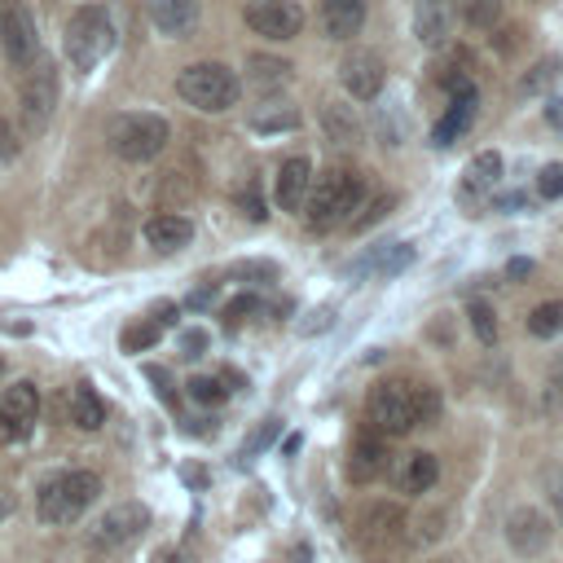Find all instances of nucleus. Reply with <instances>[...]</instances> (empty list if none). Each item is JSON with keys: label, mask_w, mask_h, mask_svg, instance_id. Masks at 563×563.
Masks as SVG:
<instances>
[{"label": "nucleus", "mask_w": 563, "mask_h": 563, "mask_svg": "<svg viewBox=\"0 0 563 563\" xmlns=\"http://www.w3.org/2000/svg\"><path fill=\"white\" fill-rule=\"evenodd\" d=\"M440 413V391L431 383H400L387 378L365 400V422L374 435H405Z\"/></svg>", "instance_id": "1"}, {"label": "nucleus", "mask_w": 563, "mask_h": 563, "mask_svg": "<svg viewBox=\"0 0 563 563\" xmlns=\"http://www.w3.org/2000/svg\"><path fill=\"white\" fill-rule=\"evenodd\" d=\"M361 198H365V180H361L352 167H330V172L317 176L312 189H308V202H303L308 224H312L317 233H330L334 224H347V220H352V211L361 207Z\"/></svg>", "instance_id": "2"}, {"label": "nucleus", "mask_w": 563, "mask_h": 563, "mask_svg": "<svg viewBox=\"0 0 563 563\" xmlns=\"http://www.w3.org/2000/svg\"><path fill=\"white\" fill-rule=\"evenodd\" d=\"M97 493H101L97 471H62V475L44 479V488L35 497V515H40V523H53V528L75 523L97 501Z\"/></svg>", "instance_id": "3"}, {"label": "nucleus", "mask_w": 563, "mask_h": 563, "mask_svg": "<svg viewBox=\"0 0 563 563\" xmlns=\"http://www.w3.org/2000/svg\"><path fill=\"white\" fill-rule=\"evenodd\" d=\"M176 92H180L185 106H194L202 114H220V110H229L238 101L242 84L224 62H194V66H185L176 75Z\"/></svg>", "instance_id": "4"}, {"label": "nucleus", "mask_w": 563, "mask_h": 563, "mask_svg": "<svg viewBox=\"0 0 563 563\" xmlns=\"http://www.w3.org/2000/svg\"><path fill=\"white\" fill-rule=\"evenodd\" d=\"M167 136H172L167 119H163V114H145V110L114 114L110 128H106L110 150H114L119 158H128V163H150V158H158V154L167 150Z\"/></svg>", "instance_id": "5"}, {"label": "nucleus", "mask_w": 563, "mask_h": 563, "mask_svg": "<svg viewBox=\"0 0 563 563\" xmlns=\"http://www.w3.org/2000/svg\"><path fill=\"white\" fill-rule=\"evenodd\" d=\"M114 44V26H110V13L101 4H84L70 13L66 22V57L79 66V70H92Z\"/></svg>", "instance_id": "6"}, {"label": "nucleus", "mask_w": 563, "mask_h": 563, "mask_svg": "<svg viewBox=\"0 0 563 563\" xmlns=\"http://www.w3.org/2000/svg\"><path fill=\"white\" fill-rule=\"evenodd\" d=\"M53 106H57V70L48 57H35L18 84V110H22L26 132H44L53 119Z\"/></svg>", "instance_id": "7"}, {"label": "nucleus", "mask_w": 563, "mask_h": 563, "mask_svg": "<svg viewBox=\"0 0 563 563\" xmlns=\"http://www.w3.org/2000/svg\"><path fill=\"white\" fill-rule=\"evenodd\" d=\"M145 528H150V510H145L141 501H119V506H110V510L88 528V541H92L97 550H123V545H132Z\"/></svg>", "instance_id": "8"}, {"label": "nucleus", "mask_w": 563, "mask_h": 563, "mask_svg": "<svg viewBox=\"0 0 563 563\" xmlns=\"http://www.w3.org/2000/svg\"><path fill=\"white\" fill-rule=\"evenodd\" d=\"M242 18L264 40H295L303 31V9L295 0H246Z\"/></svg>", "instance_id": "9"}, {"label": "nucleus", "mask_w": 563, "mask_h": 563, "mask_svg": "<svg viewBox=\"0 0 563 563\" xmlns=\"http://www.w3.org/2000/svg\"><path fill=\"white\" fill-rule=\"evenodd\" d=\"M339 79H343V88H347L356 101H374V97L383 92L387 70H383V57H378V53L352 48V53L339 62Z\"/></svg>", "instance_id": "10"}, {"label": "nucleus", "mask_w": 563, "mask_h": 563, "mask_svg": "<svg viewBox=\"0 0 563 563\" xmlns=\"http://www.w3.org/2000/svg\"><path fill=\"white\" fill-rule=\"evenodd\" d=\"M40 418V391L35 383H13L4 396H0V431L9 440H26L31 427Z\"/></svg>", "instance_id": "11"}, {"label": "nucleus", "mask_w": 563, "mask_h": 563, "mask_svg": "<svg viewBox=\"0 0 563 563\" xmlns=\"http://www.w3.org/2000/svg\"><path fill=\"white\" fill-rule=\"evenodd\" d=\"M0 40H4V53L18 70H26L35 57H40V40H35V26H31V13L22 4H9L0 13Z\"/></svg>", "instance_id": "12"}, {"label": "nucleus", "mask_w": 563, "mask_h": 563, "mask_svg": "<svg viewBox=\"0 0 563 563\" xmlns=\"http://www.w3.org/2000/svg\"><path fill=\"white\" fill-rule=\"evenodd\" d=\"M356 528H361V541L369 545H400L405 541V510L396 501H369L361 515H356Z\"/></svg>", "instance_id": "13"}, {"label": "nucleus", "mask_w": 563, "mask_h": 563, "mask_svg": "<svg viewBox=\"0 0 563 563\" xmlns=\"http://www.w3.org/2000/svg\"><path fill=\"white\" fill-rule=\"evenodd\" d=\"M506 541H510L515 554L532 559V554H541V550L550 545V519H545L537 506H519V510H510V519H506Z\"/></svg>", "instance_id": "14"}, {"label": "nucleus", "mask_w": 563, "mask_h": 563, "mask_svg": "<svg viewBox=\"0 0 563 563\" xmlns=\"http://www.w3.org/2000/svg\"><path fill=\"white\" fill-rule=\"evenodd\" d=\"M242 79H246V88L255 97H273V92H282L295 79V66L286 57H273V53H251Z\"/></svg>", "instance_id": "15"}, {"label": "nucleus", "mask_w": 563, "mask_h": 563, "mask_svg": "<svg viewBox=\"0 0 563 563\" xmlns=\"http://www.w3.org/2000/svg\"><path fill=\"white\" fill-rule=\"evenodd\" d=\"M383 471H387V444H383V435H374V431L356 435L352 449H347V479L352 484H369Z\"/></svg>", "instance_id": "16"}, {"label": "nucleus", "mask_w": 563, "mask_h": 563, "mask_svg": "<svg viewBox=\"0 0 563 563\" xmlns=\"http://www.w3.org/2000/svg\"><path fill=\"white\" fill-rule=\"evenodd\" d=\"M308 189H312V163L299 154V158H286L282 167H277V207L282 211H303V202H308Z\"/></svg>", "instance_id": "17"}, {"label": "nucleus", "mask_w": 563, "mask_h": 563, "mask_svg": "<svg viewBox=\"0 0 563 563\" xmlns=\"http://www.w3.org/2000/svg\"><path fill=\"white\" fill-rule=\"evenodd\" d=\"M409 264H413V246H409V242H378V246H369L361 260H352L347 273L391 277V273H400V268H409Z\"/></svg>", "instance_id": "18"}, {"label": "nucleus", "mask_w": 563, "mask_h": 563, "mask_svg": "<svg viewBox=\"0 0 563 563\" xmlns=\"http://www.w3.org/2000/svg\"><path fill=\"white\" fill-rule=\"evenodd\" d=\"M453 26V0H413V35L422 44H444Z\"/></svg>", "instance_id": "19"}, {"label": "nucleus", "mask_w": 563, "mask_h": 563, "mask_svg": "<svg viewBox=\"0 0 563 563\" xmlns=\"http://www.w3.org/2000/svg\"><path fill=\"white\" fill-rule=\"evenodd\" d=\"M475 106H479V92L471 88V92H457V97H449V106H444V114H440V123H435V132H431V141L444 150V145H453L466 128H471V119H475Z\"/></svg>", "instance_id": "20"}, {"label": "nucleus", "mask_w": 563, "mask_h": 563, "mask_svg": "<svg viewBox=\"0 0 563 563\" xmlns=\"http://www.w3.org/2000/svg\"><path fill=\"white\" fill-rule=\"evenodd\" d=\"M391 479H396L400 493H427V488L440 479V462H435L427 449H413V453H405V457L396 462Z\"/></svg>", "instance_id": "21"}, {"label": "nucleus", "mask_w": 563, "mask_h": 563, "mask_svg": "<svg viewBox=\"0 0 563 563\" xmlns=\"http://www.w3.org/2000/svg\"><path fill=\"white\" fill-rule=\"evenodd\" d=\"M330 40H352L365 26V0H317Z\"/></svg>", "instance_id": "22"}, {"label": "nucleus", "mask_w": 563, "mask_h": 563, "mask_svg": "<svg viewBox=\"0 0 563 563\" xmlns=\"http://www.w3.org/2000/svg\"><path fill=\"white\" fill-rule=\"evenodd\" d=\"M189 238H194V220H189V216L158 211V216L145 220V242H150L154 251H180Z\"/></svg>", "instance_id": "23"}, {"label": "nucleus", "mask_w": 563, "mask_h": 563, "mask_svg": "<svg viewBox=\"0 0 563 563\" xmlns=\"http://www.w3.org/2000/svg\"><path fill=\"white\" fill-rule=\"evenodd\" d=\"M158 35H185L198 22V0H145Z\"/></svg>", "instance_id": "24"}, {"label": "nucleus", "mask_w": 563, "mask_h": 563, "mask_svg": "<svg viewBox=\"0 0 563 563\" xmlns=\"http://www.w3.org/2000/svg\"><path fill=\"white\" fill-rule=\"evenodd\" d=\"M70 422H75L79 431H97V427L106 422V405H101V396H97L88 383H75V387H70Z\"/></svg>", "instance_id": "25"}, {"label": "nucleus", "mask_w": 563, "mask_h": 563, "mask_svg": "<svg viewBox=\"0 0 563 563\" xmlns=\"http://www.w3.org/2000/svg\"><path fill=\"white\" fill-rule=\"evenodd\" d=\"M497 176H501V154L484 150V154H475V158L466 163V172H462V194H484V189L497 185Z\"/></svg>", "instance_id": "26"}, {"label": "nucleus", "mask_w": 563, "mask_h": 563, "mask_svg": "<svg viewBox=\"0 0 563 563\" xmlns=\"http://www.w3.org/2000/svg\"><path fill=\"white\" fill-rule=\"evenodd\" d=\"M321 123H325L330 141H339V145H356V141H361V123L352 119L347 106H325V110H321Z\"/></svg>", "instance_id": "27"}, {"label": "nucleus", "mask_w": 563, "mask_h": 563, "mask_svg": "<svg viewBox=\"0 0 563 563\" xmlns=\"http://www.w3.org/2000/svg\"><path fill=\"white\" fill-rule=\"evenodd\" d=\"M559 57H541V62H532L528 66V75H519V84H515V92L519 97H532V92H545L554 79H559Z\"/></svg>", "instance_id": "28"}, {"label": "nucleus", "mask_w": 563, "mask_h": 563, "mask_svg": "<svg viewBox=\"0 0 563 563\" xmlns=\"http://www.w3.org/2000/svg\"><path fill=\"white\" fill-rule=\"evenodd\" d=\"M457 13L471 31H493L501 22V0H457Z\"/></svg>", "instance_id": "29"}, {"label": "nucleus", "mask_w": 563, "mask_h": 563, "mask_svg": "<svg viewBox=\"0 0 563 563\" xmlns=\"http://www.w3.org/2000/svg\"><path fill=\"white\" fill-rule=\"evenodd\" d=\"M528 330H532L537 339H554V334L563 330V299H545V303H537V308L528 312Z\"/></svg>", "instance_id": "30"}, {"label": "nucleus", "mask_w": 563, "mask_h": 563, "mask_svg": "<svg viewBox=\"0 0 563 563\" xmlns=\"http://www.w3.org/2000/svg\"><path fill=\"white\" fill-rule=\"evenodd\" d=\"M229 282H246V286L277 282V264L273 260H238V264H229Z\"/></svg>", "instance_id": "31"}, {"label": "nucleus", "mask_w": 563, "mask_h": 563, "mask_svg": "<svg viewBox=\"0 0 563 563\" xmlns=\"http://www.w3.org/2000/svg\"><path fill=\"white\" fill-rule=\"evenodd\" d=\"M466 321H471V330H475V339H479L484 347L497 343V317H493V308H488L484 299H471V303H466Z\"/></svg>", "instance_id": "32"}, {"label": "nucleus", "mask_w": 563, "mask_h": 563, "mask_svg": "<svg viewBox=\"0 0 563 563\" xmlns=\"http://www.w3.org/2000/svg\"><path fill=\"white\" fill-rule=\"evenodd\" d=\"M158 334H163V325L158 321H136V325H128L123 330V352H145V347H154L158 343Z\"/></svg>", "instance_id": "33"}, {"label": "nucleus", "mask_w": 563, "mask_h": 563, "mask_svg": "<svg viewBox=\"0 0 563 563\" xmlns=\"http://www.w3.org/2000/svg\"><path fill=\"white\" fill-rule=\"evenodd\" d=\"M255 312H264V299H260L255 290L233 295V299L224 303V321H229V325H242V321H246V317H255Z\"/></svg>", "instance_id": "34"}, {"label": "nucleus", "mask_w": 563, "mask_h": 563, "mask_svg": "<svg viewBox=\"0 0 563 563\" xmlns=\"http://www.w3.org/2000/svg\"><path fill=\"white\" fill-rule=\"evenodd\" d=\"M189 396L202 400V405H220L229 396V387L220 378H189Z\"/></svg>", "instance_id": "35"}, {"label": "nucleus", "mask_w": 563, "mask_h": 563, "mask_svg": "<svg viewBox=\"0 0 563 563\" xmlns=\"http://www.w3.org/2000/svg\"><path fill=\"white\" fill-rule=\"evenodd\" d=\"M391 207H396V194H378V198H374V202H369V207H365L361 216H352L347 224H352V229H365V224H374V220H383V216H387Z\"/></svg>", "instance_id": "36"}, {"label": "nucleus", "mask_w": 563, "mask_h": 563, "mask_svg": "<svg viewBox=\"0 0 563 563\" xmlns=\"http://www.w3.org/2000/svg\"><path fill=\"white\" fill-rule=\"evenodd\" d=\"M537 194L541 198H559L563 194V163H545L537 172Z\"/></svg>", "instance_id": "37"}, {"label": "nucleus", "mask_w": 563, "mask_h": 563, "mask_svg": "<svg viewBox=\"0 0 563 563\" xmlns=\"http://www.w3.org/2000/svg\"><path fill=\"white\" fill-rule=\"evenodd\" d=\"M180 352L185 356H202L207 352V330H185L180 334Z\"/></svg>", "instance_id": "38"}, {"label": "nucleus", "mask_w": 563, "mask_h": 563, "mask_svg": "<svg viewBox=\"0 0 563 563\" xmlns=\"http://www.w3.org/2000/svg\"><path fill=\"white\" fill-rule=\"evenodd\" d=\"M290 123H295V114H268V119L260 114V119H251L255 132H277V128H290Z\"/></svg>", "instance_id": "39"}, {"label": "nucleus", "mask_w": 563, "mask_h": 563, "mask_svg": "<svg viewBox=\"0 0 563 563\" xmlns=\"http://www.w3.org/2000/svg\"><path fill=\"white\" fill-rule=\"evenodd\" d=\"M145 378L154 383V391H158L163 400H176V396H172V378H167V369H158V365H150V369H145Z\"/></svg>", "instance_id": "40"}, {"label": "nucleus", "mask_w": 563, "mask_h": 563, "mask_svg": "<svg viewBox=\"0 0 563 563\" xmlns=\"http://www.w3.org/2000/svg\"><path fill=\"white\" fill-rule=\"evenodd\" d=\"M330 317H334V308H317V312L299 325V334H317V330H325V325H330Z\"/></svg>", "instance_id": "41"}, {"label": "nucleus", "mask_w": 563, "mask_h": 563, "mask_svg": "<svg viewBox=\"0 0 563 563\" xmlns=\"http://www.w3.org/2000/svg\"><path fill=\"white\" fill-rule=\"evenodd\" d=\"M18 154V136H13V128L0 119V163H9Z\"/></svg>", "instance_id": "42"}, {"label": "nucleus", "mask_w": 563, "mask_h": 563, "mask_svg": "<svg viewBox=\"0 0 563 563\" xmlns=\"http://www.w3.org/2000/svg\"><path fill=\"white\" fill-rule=\"evenodd\" d=\"M176 312H180V308H176V303H158V308H154V312H150V321H158V325H163V330H167V325H176Z\"/></svg>", "instance_id": "43"}, {"label": "nucleus", "mask_w": 563, "mask_h": 563, "mask_svg": "<svg viewBox=\"0 0 563 563\" xmlns=\"http://www.w3.org/2000/svg\"><path fill=\"white\" fill-rule=\"evenodd\" d=\"M550 488H554V493H550V501H554V515H559V523H563V475H559V471L550 475Z\"/></svg>", "instance_id": "44"}, {"label": "nucleus", "mask_w": 563, "mask_h": 563, "mask_svg": "<svg viewBox=\"0 0 563 563\" xmlns=\"http://www.w3.org/2000/svg\"><path fill=\"white\" fill-rule=\"evenodd\" d=\"M242 207H246V216H251V220H264V202L255 198V189H246V194H242Z\"/></svg>", "instance_id": "45"}, {"label": "nucleus", "mask_w": 563, "mask_h": 563, "mask_svg": "<svg viewBox=\"0 0 563 563\" xmlns=\"http://www.w3.org/2000/svg\"><path fill=\"white\" fill-rule=\"evenodd\" d=\"M515 48H519V31L510 26V31H501V35H497V53H515Z\"/></svg>", "instance_id": "46"}, {"label": "nucleus", "mask_w": 563, "mask_h": 563, "mask_svg": "<svg viewBox=\"0 0 563 563\" xmlns=\"http://www.w3.org/2000/svg\"><path fill=\"white\" fill-rule=\"evenodd\" d=\"M545 119H550L554 128H563V97H550V101H545Z\"/></svg>", "instance_id": "47"}, {"label": "nucleus", "mask_w": 563, "mask_h": 563, "mask_svg": "<svg viewBox=\"0 0 563 563\" xmlns=\"http://www.w3.org/2000/svg\"><path fill=\"white\" fill-rule=\"evenodd\" d=\"M550 387L554 391H563V352L554 356V365H550Z\"/></svg>", "instance_id": "48"}, {"label": "nucleus", "mask_w": 563, "mask_h": 563, "mask_svg": "<svg viewBox=\"0 0 563 563\" xmlns=\"http://www.w3.org/2000/svg\"><path fill=\"white\" fill-rule=\"evenodd\" d=\"M523 202H528L523 194H501V198H497V211H510V207H523Z\"/></svg>", "instance_id": "49"}, {"label": "nucleus", "mask_w": 563, "mask_h": 563, "mask_svg": "<svg viewBox=\"0 0 563 563\" xmlns=\"http://www.w3.org/2000/svg\"><path fill=\"white\" fill-rule=\"evenodd\" d=\"M528 273H532L528 260H510V264H506V277H528Z\"/></svg>", "instance_id": "50"}, {"label": "nucleus", "mask_w": 563, "mask_h": 563, "mask_svg": "<svg viewBox=\"0 0 563 563\" xmlns=\"http://www.w3.org/2000/svg\"><path fill=\"white\" fill-rule=\"evenodd\" d=\"M9 510H13V493H9V488H4V484H0V519H4V515H9Z\"/></svg>", "instance_id": "51"}, {"label": "nucleus", "mask_w": 563, "mask_h": 563, "mask_svg": "<svg viewBox=\"0 0 563 563\" xmlns=\"http://www.w3.org/2000/svg\"><path fill=\"white\" fill-rule=\"evenodd\" d=\"M158 563H180V554H176V550H167V554H163Z\"/></svg>", "instance_id": "52"}, {"label": "nucleus", "mask_w": 563, "mask_h": 563, "mask_svg": "<svg viewBox=\"0 0 563 563\" xmlns=\"http://www.w3.org/2000/svg\"><path fill=\"white\" fill-rule=\"evenodd\" d=\"M0 374H4V365H0Z\"/></svg>", "instance_id": "53"}]
</instances>
